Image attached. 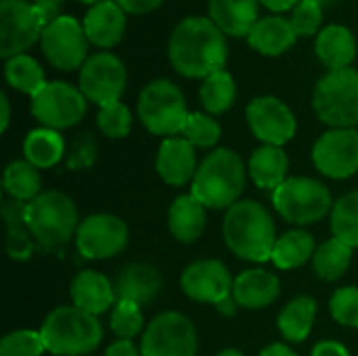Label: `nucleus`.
I'll list each match as a JSON object with an SVG mask.
<instances>
[{"instance_id":"obj_1","label":"nucleus","mask_w":358,"mask_h":356,"mask_svg":"<svg viewBox=\"0 0 358 356\" xmlns=\"http://www.w3.org/2000/svg\"><path fill=\"white\" fill-rule=\"evenodd\" d=\"M224 31L208 17H187L170 34L168 59L185 78H208L227 63Z\"/></svg>"},{"instance_id":"obj_2","label":"nucleus","mask_w":358,"mask_h":356,"mask_svg":"<svg viewBox=\"0 0 358 356\" xmlns=\"http://www.w3.org/2000/svg\"><path fill=\"white\" fill-rule=\"evenodd\" d=\"M222 237L237 258L248 262H266L271 260L277 243V229L271 212L260 201L239 199L224 214Z\"/></svg>"},{"instance_id":"obj_3","label":"nucleus","mask_w":358,"mask_h":356,"mask_svg":"<svg viewBox=\"0 0 358 356\" xmlns=\"http://www.w3.org/2000/svg\"><path fill=\"white\" fill-rule=\"evenodd\" d=\"M245 164L233 149L218 147L208 153L191 183V195L206 208L229 210L235 206L245 189Z\"/></svg>"},{"instance_id":"obj_4","label":"nucleus","mask_w":358,"mask_h":356,"mask_svg":"<svg viewBox=\"0 0 358 356\" xmlns=\"http://www.w3.org/2000/svg\"><path fill=\"white\" fill-rule=\"evenodd\" d=\"M40 336L46 353L55 356H84L94 353L103 342V325L99 317L78 306H59L46 315Z\"/></svg>"},{"instance_id":"obj_5","label":"nucleus","mask_w":358,"mask_h":356,"mask_svg":"<svg viewBox=\"0 0 358 356\" xmlns=\"http://www.w3.org/2000/svg\"><path fill=\"white\" fill-rule=\"evenodd\" d=\"M25 218L36 243L44 250H61L76 239L80 216L73 199L61 191H42L25 206Z\"/></svg>"},{"instance_id":"obj_6","label":"nucleus","mask_w":358,"mask_h":356,"mask_svg":"<svg viewBox=\"0 0 358 356\" xmlns=\"http://www.w3.org/2000/svg\"><path fill=\"white\" fill-rule=\"evenodd\" d=\"M273 206L285 222L306 227L323 220L334 210L327 185L310 176H292L273 191Z\"/></svg>"},{"instance_id":"obj_7","label":"nucleus","mask_w":358,"mask_h":356,"mask_svg":"<svg viewBox=\"0 0 358 356\" xmlns=\"http://www.w3.org/2000/svg\"><path fill=\"white\" fill-rule=\"evenodd\" d=\"M315 115L329 128L358 126V71L352 67L325 73L313 92Z\"/></svg>"},{"instance_id":"obj_8","label":"nucleus","mask_w":358,"mask_h":356,"mask_svg":"<svg viewBox=\"0 0 358 356\" xmlns=\"http://www.w3.org/2000/svg\"><path fill=\"white\" fill-rule=\"evenodd\" d=\"M138 120L141 124L157 136H176L182 134L189 109L182 90L170 80H153L149 82L138 97Z\"/></svg>"},{"instance_id":"obj_9","label":"nucleus","mask_w":358,"mask_h":356,"mask_svg":"<svg viewBox=\"0 0 358 356\" xmlns=\"http://www.w3.org/2000/svg\"><path fill=\"white\" fill-rule=\"evenodd\" d=\"M48 21L42 10L27 0H0V57L25 55L42 38Z\"/></svg>"},{"instance_id":"obj_10","label":"nucleus","mask_w":358,"mask_h":356,"mask_svg":"<svg viewBox=\"0 0 358 356\" xmlns=\"http://www.w3.org/2000/svg\"><path fill=\"white\" fill-rule=\"evenodd\" d=\"M197 332L189 317L176 311L157 315L141 338V356H195Z\"/></svg>"},{"instance_id":"obj_11","label":"nucleus","mask_w":358,"mask_h":356,"mask_svg":"<svg viewBox=\"0 0 358 356\" xmlns=\"http://www.w3.org/2000/svg\"><path fill=\"white\" fill-rule=\"evenodd\" d=\"M86 97L80 88L67 82H46L44 88L31 97V115L42 128L65 130L80 124L86 115Z\"/></svg>"},{"instance_id":"obj_12","label":"nucleus","mask_w":358,"mask_h":356,"mask_svg":"<svg viewBox=\"0 0 358 356\" xmlns=\"http://www.w3.org/2000/svg\"><path fill=\"white\" fill-rule=\"evenodd\" d=\"M88 44L90 40L84 31V25L67 15H61L50 21L40 38V46L46 61L61 71L82 67L86 63Z\"/></svg>"},{"instance_id":"obj_13","label":"nucleus","mask_w":358,"mask_h":356,"mask_svg":"<svg viewBox=\"0 0 358 356\" xmlns=\"http://www.w3.org/2000/svg\"><path fill=\"white\" fill-rule=\"evenodd\" d=\"M126 65L111 52H96L88 57L78 76L80 92L86 101L96 103L99 107L117 103L126 90Z\"/></svg>"},{"instance_id":"obj_14","label":"nucleus","mask_w":358,"mask_h":356,"mask_svg":"<svg viewBox=\"0 0 358 356\" xmlns=\"http://www.w3.org/2000/svg\"><path fill=\"white\" fill-rule=\"evenodd\" d=\"M128 245V225L107 212L86 216L76 233V248L88 260H107Z\"/></svg>"},{"instance_id":"obj_15","label":"nucleus","mask_w":358,"mask_h":356,"mask_svg":"<svg viewBox=\"0 0 358 356\" xmlns=\"http://www.w3.org/2000/svg\"><path fill=\"white\" fill-rule=\"evenodd\" d=\"M315 168L334 180L350 178L358 172V130L331 128L313 147Z\"/></svg>"},{"instance_id":"obj_16","label":"nucleus","mask_w":358,"mask_h":356,"mask_svg":"<svg viewBox=\"0 0 358 356\" xmlns=\"http://www.w3.org/2000/svg\"><path fill=\"white\" fill-rule=\"evenodd\" d=\"M245 120L250 130L262 145H275L283 147L296 136V115L292 109L277 97L264 94L256 97L248 109H245Z\"/></svg>"},{"instance_id":"obj_17","label":"nucleus","mask_w":358,"mask_h":356,"mask_svg":"<svg viewBox=\"0 0 358 356\" xmlns=\"http://www.w3.org/2000/svg\"><path fill=\"white\" fill-rule=\"evenodd\" d=\"M235 279L227 264L214 258L195 260L191 262L180 275V290L182 294L201 304H218L220 300L233 294Z\"/></svg>"},{"instance_id":"obj_18","label":"nucleus","mask_w":358,"mask_h":356,"mask_svg":"<svg viewBox=\"0 0 358 356\" xmlns=\"http://www.w3.org/2000/svg\"><path fill=\"white\" fill-rule=\"evenodd\" d=\"M197 168L199 164H197L195 147L187 138L170 136L162 141L155 157V170L166 185L182 187L187 183H193Z\"/></svg>"},{"instance_id":"obj_19","label":"nucleus","mask_w":358,"mask_h":356,"mask_svg":"<svg viewBox=\"0 0 358 356\" xmlns=\"http://www.w3.org/2000/svg\"><path fill=\"white\" fill-rule=\"evenodd\" d=\"M162 273L147 262H132L124 266L113 281L115 298L124 302H134L138 306L153 302L162 292Z\"/></svg>"},{"instance_id":"obj_20","label":"nucleus","mask_w":358,"mask_h":356,"mask_svg":"<svg viewBox=\"0 0 358 356\" xmlns=\"http://www.w3.org/2000/svg\"><path fill=\"white\" fill-rule=\"evenodd\" d=\"M69 296H71L73 306H78L84 313L94 315V317L107 313L117 302L113 283L105 275H101L99 271H92V269L80 271L73 277V281L69 285Z\"/></svg>"},{"instance_id":"obj_21","label":"nucleus","mask_w":358,"mask_h":356,"mask_svg":"<svg viewBox=\"0 0 358 356\" xmlns=\"http://www.w3.org/2000/svg\"><path fill=\"white\" fill-rule=\"evenodd\" d=\"M281 294V283L277 275L266 269H248L235 277L233 298L239 308L260 311L271 306Z\"/></svg>"},{"instance_id":"obj_22","label":"nucleus","mask_w":358,"mask_h":356,"mask_svg":"<svg viewBox=\"0 0 358 356\" xmlns=\"http://www.w3.org/2000/svg\"><path fill=\"white\" fill-rule=\"evenodd\" d=\"M84 31L90 40V44L99 48H111L115 46L126 29V13L115 0H103L84 17Z\"/></svg>"},{"instance_id":"obj_23","label":"nucleus","mask_w":358,"mask_h":356,"mask_svg":"<svg viewBox=\"0 0 358 356\" xmlns=\"http://www.w3.org/2000/svg\"><path fill=\"white\" fill-rule=\"evenodd\" d=\"M296 29L289 19L281 15H271L258 19V23L248 34V44L266 57H279L296 44Z\"/></svg>"},{"instance_id":"obj_24","label":"nucleus","mask_w":358,"mask_h":356,"mask_svg":"<svg viewBox=\"0 0 358 356\" xmlns=\"http://www.w3.org/2000/svg\"><path fill=\"white\" fill-rule=\"evenodd\" d=\"M315 52L329 71L346 69L357 57V40L346 25H327L317 36Z\"/></svg>"},{"instance_id":"obj_25","label":"nucleus","mask_w":358,"mask_h":356,"mask_svg":"<svg viewBox=\"0 0 358 356\" xmlns=\"http://www.w3.org/2000/svg\"><path fill=\"white\" fill-rule=\"evenodd\" d=\"M168 229L180 243H195L206 231V206L193 195H178L168 210Z\"/></svg>"},{"instance_id":"obj_26","label":"nucleus","mask_w":358,"mask_h":356,"mask_svg":"<svg viewBox=\"0 0 358 356\" xmlns=\"http://www.w3.org/2000/svg\"><path fill=\"white\" fill-rule=\"evenodd\" d=\"M260 0H208L210 19L229 36H248L258 23Z\"/></svg>"},{"instance_id":"obj_27","label":"nucleus","mask_w":358,"mask_h":356,"mask_svg":"<svg viewBox=\"0 0 358 356\" xmlns=\"http://www.w3.org/2000/svg\"><path fill=\"white\" fill-rule=\"evenodd\" d=\"M287 170H289L287 153L275 145L258 147L248 162V172L252 176V183L264 191H275L277 187H281L287 180Z\"/></svg>"},{"instance_id":"obj_28","label":"nucleus","mask_w":358,"mask_h":356,"mask_svg":"<svg viewBox=\"0 0 358 356\" xmlns=\"http://www.w3.org/2000/svg\"><path fill=\"white\" fill-rule=\"evenodd\" d=\"M25 206L27 204L13 199L2 201V218L6 225V254L10 260L17 262L29 260L36 250V239L25 218Z\"/></svg>"},{"instance_id":"obj_29","label":"nucleus","mask_w":358,"mask_h":356,"mask_svg":"<svg viewBox=\"0 0 358 356\" xmlns=\"http://www.w3.org/2000/svg\"><path fill=\"white\" fill-rule=\"evenodd\" d=\"M315 319H317L315 298L298 296L283 306V311L277 317V327L287 342H304L315 327Z\"/></svg>"},{"instance_id":"obj_30","label":"nucleus","mask_w":358,"mask_h":356,"mask_svg":"<svg viewBox=\"0 0 358 356\" xmlns=\"http://www.w3.org/2000/svg\"><path fill=\"white\" fill-rule=\"evenodd\" d=\"M315 252H317L315 237L304 229H292L277 237L271 262L281 271H292L313 260Z\"/></svg>"},{"instance_id":"obj_31","label":"nucleus","mask_w":358,"mask_h":356,"mask_svg":"<svg viewBox=\"0 0 358 356\" xmlns=\"http://www.w3.org/2000/svg\"><path fill=\"white\" fill-rule=\"evenodd\" d=\"M65 155V141L61 132L50 128H36L23 141V157L38 170L57 166Z\"/></svg>"},{"instance_id":"obj_32","label":"nucleus","mask_w":358,"mask_h":356,"mask_svg":"<svg viewBox=\"0 0 358 356\" xmlns=\"http://www.w3.org/2000/svg\"><path fill=\"white\" fill-rule=\"evenodd\" d=\"M2 187L8 199L29 204L34 201L42 191V178L36 166H31L27 159H13L4 168L2 176Z\"/></svg>"},{"instance_id":"obj_33","label":"nucleus","mask_w":358,"mask_h":356,"mask_svg":"<svg viewBox=\"0 0 358 356\" xmlns=\"http://www.w3.org/2000/svg\"><path fill=\"white\" fill-rule=\"evenodd\" d=\"M352 254L355 250L350 245H346L338 237H331L317 248L313 256V271L323 281H338L350 269Z\"/></svg>"},{"instance_id":"obj_34","label":"nucleus","mask_w":358,"mask_h":356,"mask_svg":"<svg viewBox=\"0 0 358 356\" xmlns=\"http://www.w3.org/2000/svg\"><path fill=\"white\" fill-rule=\"evenodd\" d=\"M235 99H237V84L227 69H220L201 82L199 101L210 115L227 113L233 107Z\"/></svg>"},{"instance_id":"obj_35","label":"nucleus","mask_w":358,"mask_h":356,"mask_svg":"<svg viewBox=\"0 0 358 356\" xmlns=\"http://www.w3.org/2000/svg\"><path fill=\"white\" fill-rule=\"evenodd\" d=\"M4 78H6L10 88L19 90L23 94H29V97L38 94L44 88V84H46L44 69L29 55H17V57L6 59V63H4Z\"/></svg>"},{"instance_id":"obj_36","label":"nucleus","mask_w":358,"mask_h":356,"mask_svg":"<svg viewBox=\"0 0 358 356\" xmlns=\"http://www.w3.org/2000/svg\"><path fill=\"white\" fill-rule=\"evenodd\" d=\"M331 233L352 250H358V191L342 195L329 214Z\"/></svg>"},{"instance_id":"obj_37","label":"nucleus","mask_w":358,"mask_h":356,"mask_svg":"<svg viewBox=\"0 0 358 356\" xmlns=\"http://www.w3.org/2000/svg\"><path fill=\"white\" fill-rule=\"evenodd\" d=\"M220 134H222V128H220L218 120H214V115L201 113V111L189 113L187 126L182 130V138H187L193 147H199V149L216 147L220 141Z\"/></svg>"},{"instance_id":"obj_38","label":"nucleus","mask_w":358,"mask_h":356,"mask_svg":"<svg viewBox=\"0 0 358 356\" xmlns=\"http://www.w3.org/2000/svg\"><path fill=\"white\" fill-rule=\"evenodd\" d=\"M109 327L117 336V340H132V338H136L143 332V327H145V317H143L141 306L134 304V302L117 300L113 311H111Z\"/></svg>"},{"instance_id":"obj_39","label":"nucleus","mask_w":358,"mask_h":356,"mask_svg":"<svg viewBox=\"0 0 358 356\" xmlns=\"http://www.w3.org/2000/svg\"><path fill=\"white\" fill-rule=\"evenodd\" d=\"M96 126L107 138H126L132 128V113L122 101L99 107Z\"/></svg>"},{"instance_id":"obj_40","label":"nucleus","mask_w":358,"mask_h":356,"mask_svg":"<svg viewBox=\"0 0 358 356\" xmlns=\"http://www.w3.org/2000/svg\"><path fill=\"white\" fill-rule=\"evenodd\" d=\"M46 353L40 332L17 329L0 340V356H42Z\"/></svg>"},{"instance_id":"obj_41","label":"nucleus","mask_w":358,"mask_h":356,"mask_svg":"<svg viewBox=\"0 0 358 356\" xmlns=\"http://www.w3.org/2000/svg\"><path fill=\"white\" fill-rule=\"evenodd\" d=\"M329 313L336 319V323L344 327L358 329V287L357 285H346L340 287L331 300H329Z\"/></svg>"},{"instance_id":"obj_42","label":"nucleus","mask_w":358,"mask_h":356,"mask_svg":"<svg viewBox=\"0 0 358 356\" xmlns=\"http://www.w3.org/2000/svg\"><path fill=\"white\" fill-rule=\"evenodd\" d=\"M323 6L315 0H300L292 10V25L298 36H313L319 31L323 21Z\"/></svg>"},{"instance_id":"obj_43","label":"nucleus","mask_w":358,"mask_h":356,"mask_svg":"<svg viewBox=\"0 0 358 356\" xmlns=\"http://www.w3.org/2000/svg\"><path fill=\"white\" fill-rule=\"evenodd\" d=\"M99 147L90 132H82L71 143L69 155H67V168L69 170H90L96 164Z\"/></svg>"},{"instance_id":"obj_44","label":"nucleus","mask_w":358,"mask_h":356,"mask_svg":"<svg viewBox=\"0 0 358 356\" xmlns=\"http://www.w3.org/2000/svg\"><path fill=\"white\" fill-rule=\"evenodd\" d=\"M124 13H130V15H147V13H153L155 8L162 6L164 0H115Z\"/></svg>"},{"instance_id":"obj_45","label":"nucleus","mask_w":358,"mask_h":356,"mask_svg":"<svg viewBox=\"0 0 358 356\" xmlns=\"http://www.w3.org/2000/svg\"><path fill=\"white\" fill-rule=\"evenodd\" d=\"M310 356H352L348 353V348L340 342H334V340H323L319 342L315 348H313V355Z\"/></svg>"},{"instance_id":"obj_46","label":"nucleus","mask_w":358,"mask_h":356,"mask_svg":"<svg viewBox=\"0 0 358 356\" xmlns=\"http://www.w3.org/2000/svg\"><path fill=\"white\" fill-rule=\"evenodd\" d=\"M105 356H141V348H136L132 340H115L105 350Z\"/></svg>"},{"instance_id":"obj_47","label":"nucleus","mask_w":358,"mask_h":356,"mask_svg":"<svg viewBox=\"0 0 358 356\" xmlns=\"http://www.w3.org/2000/svg\"><path fill=\"white\" fill-rule=\"evenodd\" d=\"M34 4L42 10L44 19H46L48 23H50V21H55L57 17H61V15H59V10H61L63 0H34Z\"/></svg>"},{"instance_id":"obj_48","label":"nucleus","mask_w":358,"mask_h":356,"mask_svg":"<svg viewBox=\"0 0 358 356\" xmlns=\"http://www.w3.org/2000/svg\"><path fill=\"white\" fill-rule=\"evenodd\" d=\"M260 356H298L287 344L283 342H275V344H268L266 348H262Z\"/></svg>"},{"instance_id":"obj_49","label":"nucleus","mask_w":358,"mask_h":356,"mask_svg":"<svg viewBox=\"0 0 358 356\" xmlns=\"http://www.w3.org/2000/svg\"><path fill=\"white\" fill-rule=\"evenodd\" d=\"M298 2H300V0H260V4H264L268 10H275V13L294 10V6H296Z\"/></svg>"},{"instance_id":"obj_50","label":"nucleus","mask_w":358,"mask_h":356,"mask_svg":"<svg viewBox=\"0 0 358 356\" xmlns=\"http://www.w3.org/2000/svg\"><path fill=\"white\" fill-rule=\"evenodd\" d=\"M216 311H218L222 317H235L237 311H239V304L235 302V298H233V294H231L229 298H224V300H220V302L216 304Z\"/></svg>"},{"instance_id":"obj_51","label":"nucleus","mask_w":358,"mask_h":356,"mask_svg":"<svg viewBox=\"0 0 358 356\" xmlns=\"http://www.w3.org/2000/svg\"><path fill=\"white\" fill-rule=\"evenodd\" d=\"M0 109H2L0 132H6V130H8V122H10V103H8V97H6L4 92L0 94Z\"/></svg>"},{"instance_id":"obj_52","label":"nucleus","mask_w":358,"mask_h":356,"mask_svg":"<svg viewBox=\"0 0 358 356\" xmlns=\"http://www.w3.org/2000/svg\"><path fill=\"white\" fill-rule=\"evenodd\" d=\"M216 356H245L241 350H237V348H224V350H220Z\"/></svg>"},{"instance_id":"obj_53","label":"nucleus","mask_w":358,"mask_h":356,"mask_svg":"<svg viewBox=\"0 0 358 356\" xmlns=\"http://www.w3.org/2000/svg\"><path fill=\"white\" fill-rule=\"evenodd\" d=\"M78 2H82V4H99V2H103V0H78Z\"/></svg>"},{"instance_id":"obj_54","label":"nucleus","mask_w":358,"mask_h":356,"mask_svg":"<svg viewBox=\"0 0 358 356\" xmlns=\"http://www.w3.org/2000/svg\"><path fill=\"white\" fill-rule=\"evenodd\" d=\"M315 2H319L321 6H325V4H334V2H338V0H315Z\"/></svg>"}]
</instances>
